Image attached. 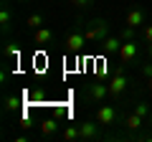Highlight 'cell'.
Here are the masks:
<instances>
[{
    "instance_id": "obj_1",
    "label": "cell",
    "mask_w": 152,
    "mask_h": 142,
    "mask_svg": "<svg viewBox=\"0 0 152 142\" xmlns=\"http://www.w3.org/2000/svg\"><path fill=\"white\" fill-rule=\"evenodd\" d=\"M127 66L122 64V66H117L114 69V74H112V79H109V99H122L127 91H129V86H132V79L127 76Z\"/></svg>"
},
{
    "instance_id": "obj_11",
    "label": "cell",
    "mask_w": 152,
    "mask_h": 142,
    "mask_svg": "<svg viewBox=\"0 0 152 142\" xmlns=\"http://www.w3.org/2000/svg\"><path fill=\"white\" fill-rule=\"evenodd\" d=\"M58 124H61V122L56 119V117H46V119L41 122V137H43V140L58 137Z\"/></svg>"
},
{
    "instance_id": "obj_23",
    "label": "cell",
    "mask_w": 152,
    "mask_h": 142,
    "mask_svg": "<svg viewBox=\"0 0 152 142\" xmlns=\"http://www.w3.org/2000/svg\"><path fill=\"white\" fill-rule=\"evenodd\" d=\"M20 122H23V124H20V127H23V130H31V127H33V122H31V119H28V117H26V114H20Z\"/></svg>"
},
{
    "instance_id": "obj_5",
    "label": "cell",
    "mask_w": 152,
    "mask_h": 142,
    "mask_svg": "<svg viewBox=\"0 0 152 142\" xmlns=\"http://www.w3.org/2000/svg\"><path fill=\"white\" fill-rule=\"evenodd\" d=\"M64 43H66V53H76V56H79V53L84 51V46L89 43V41H86V36H84V31H81V28H76V31H71L69 36H66V41H64Z\"/></svg>"
},
{
    "instance_id": "obj_15",
    "label": "cell",
    "mask_w": 152,
    "mask_h": 142,
    "mask_svg": "<svg viewBox=\"0 0 152 142\" xmlns=\"http://www.w3.org/2000/svg\"><path fill=\"white\" fill-rule=\"evenodd\" d=\"M10 20H13L10 5H8V3H3V8H0V26H3V33L10 31Z\"/></svg>"
},
{
    "instance_id": "obj_8",
    "label": "cell",
    "mask_w": 152,
    "mask_h": 142,
    "mask_svg": "<svg viewBox=\"0 0 152 142\" xmlns=\"http://www.w3.org/2000/svg\"><path fill=\"white\" fill-rule=\"evenodd\" d=\"M147 23V13H145V8H129L127 10V15H124V26H129V28H142Z\"/></svg>"
},
{
    "instance_id": "obj_22",
    "label": "cell",
    "mask_w": 152,
    "mask_h": 142,
    "mask_svg": "<svg viewBox=\"0 0 152 142\" xmlns=\"http://www.w3.org/2000/svg\"><path fill=\"white\" fill-rule=\"evenodd\" d=\"M142 76H145V79H150V76H152V61L142 66Z\"/></svg>"
},
{
    "instance_id": "obj_9",
    "label": "cell",
    "mask_w": 152,
    "mask_h": 142,
    "mask_svg": "<svg viewBox=\"0 0 152 142\" xmlns=\"http://www.w3.org/2000/svg\"><path fill=\"white\" fill-rule=\"evenodd\" d=\"M79 135L81 140H99L102 137V130H99V122L96 119H86L79 124Z\"/></svg>"
},
{
    "instance_id": "obj_4",
    "label": "cell",
    "mask_w": 152,
    "mask_h": 142,
    "mask_svg": "<svg viewBox=\"0 0 152 142\" xmlns=\"http://www.w3.org/2000/svg\"><path fill=\"white\" fill-rule=\"evenodd\" d=\"M86 99L89 102H96V104L107 102L109 99V84H104L102 79H94L91 84H86Z\"/></svg>"
},
{
    "instance_id": "obj_19",
    "label": "cell",
    "mask_w": 152,
    "mask_h": 142,
    "mask_svg": "<svg viewBox=\"0 0 152 142\" xmlns=\"http://www.w3.org/2000/svg\"><path fill=\"white\" fill-rule=\"evenodd\" d=\"M142 41L147 43V51H150V56H152V23H145V26H142Z\"/></svg>"
},
{
    "instance_id": "obj_10",
    "label": "cell",
    "mask_w": 152,
    "mask_h": 142,
    "mask_svg": "<svg viewBox=\"0 0 152 142\" xmlns=\"http://www.w3.org/2000/svg\"><path fill=\"white\" fill-rule=\"evenodd\" d=\"M145 117H140V114H134V112H129V114L124 117V119H122V127H124L127 132H129V135H137V132L142 130V127H145Z\"/></svg>"
},
{
    "instance_id": "obj_16",
    "label": "cell",
    "mask_w": 152,
    "mask_h": 142,
    "mask_svg": "<svg viewBox=\"0 0 152 142\" xmlns=\"http://www.w3.org/2000/svg\"><path fill=\"white\" fill-rule=\"evenodd\" d=\"M3 59H20V46H18V43H5V46H3Z\"/></svg>"
},
{
    "instance_id": "obj_24",
    "label": "cell",
    "mask_w": 152,
    "mask_h": 142,
    "mask_svg": "<svg viewBox=\"0 0 152 142\" xmlns=\"http://www.w3.org/2000/svg\"><path fill=\"white\" fill-rule=\"evenodd\" d=\"M145 81H147V89L152 91V76H150V79H145Z\"/></svg>"
},
{
    "instance_id": "obj_26",
    "label": "cell",
    "mask_w": 152,
    "mask_h": 142,
    "mask_svg": "<svg viewBox=\"0 0 152 142\" xmlns=\"http://www.w3.org/2000/svg\"><path fill=\"white\" fill-rule=\"evenodd\" d=\"M3 3H8V0H3Z\"/></svg>"
},
{
    "instance_id": "obj_13",
    "label": "cell",
    "mask_w": 152,
    "mask_h": 142,
    "mask_svg": "<svg viewBox=\"0 0 152 142\" xmlns=\"http://www.w3.org/2000/svg\"><path fill=\"white\" fill-rule=\"evenodd\" d=\"M20 104H23V97L20 94H8L5 99H3V112L5 114H13V112H20Z\"/></svg>"
},
{
    "instance_id": "obj_7",
    "label": "cell",
    "mask_w": 152,
    "mask_h": 142,
    "mask_svg": "<svg viewBox=\"0 0 152 142\" xmlns=\"http://www.w3.org/2000/svg\"><path fill=\"white\" fill-rule=\"evenodd\" d=\"M122 41H124V38H122L119 33H117V36H112V33H109L107 38H104L102 43H99V46H102V53H104V59H107V56H119Z\"/></svg>"
},
{
    "instance_id": "obj_12",
    "label": "cell",
    "mask_w": 152,
    "mask_h": 142,
    "mask_svg": "<svg viewBox=\"0 0 152 142\" xmlns=\"http://www.w3.org/2000/svg\"><path fill=\"white\" fill-rule=\"evenodd\" d=\"M51 41H53V31H51V28H43V26H41V28L33 31V43H36L38 48H46Z\"/></svg>"
},
{
    "instance_id": "obj_20",
    "label": "cell",
    "mask_w": 152,
    "mask_h": 142,
    "mask_svg": "<svg viewBox=\"0 0 152 142\" xmlns=\"http://www.w3.org/2000/svg\"><path fill=\"white\" fill-rule=\"evenodd\" d=\"M71 3V8H76V10H84V8H89L94 3V0H69Z\"/></svg>"
},
{
    "instance_id": "obj_17",
    "label": "cell",
    "mask_w": 152,
    "mask_h": 142,
    "mask_svg": "<svg viewBox=\"0 0 152 142\" xmlns=\"http://www.w3.org/2000/svg\"><path fill=\"white\" fill-rule=\"evenodd\" d=\"M46 23V18H43V13H31V15L26 18V26L31 28V31H36V28H41Z\"/></svg>"
},
{
    "instance_id": "obj_6",
    "label": "cell",
    "mask_w": 152,
    "mask_h": 142,
    "mask_svg": "<svg viewBox=\"0 0 152 142\" xmlns=\"http://www.w3.org/2000/svg\"><path fill=\"white\" fill-rule=\"evenodd\" d=\"M140 56V43L137 38H129V41H122V48H119V61L124 66H132Z\"/></svg>"
},
{
    "instance_id": "obj_18",
    "label": "cell",
    "mask_w": 152,
    "mask_h": 142,
    "mask_svg": "<svg viewBox=\"0 0 152 142\" xmlns=\"http://www.w3.org/2000/svg\"><path fill=\"white\" fill-rule=\"evenodd\" d=\"M134 114H140V117H145V119H150V114H152V107H150V102H145V99H142V102H137L134 104Z\"/></svg>"
},
{
    "instance_id": "obj_2",
    "label": "cell",
    "mask_w": 152,
    "mask_h": 142,
    "mask_svg": "<svg viewBox=\"0 0 152 142\" xmlns=\"http://www.w3.org/2000/svg\"><path fill=\"white\" fill-rule=\"evenodd\" d=\"M81 31L89 43H102L109 36V23H107V18H94V20L81 23Z\"/></svg>"
},
{
    "instance_id": "obj_3",
    "label": "cell",
    "mask_w": 152,
    "mask_h": 142,
    "mask_svg": "<svg viewBox=\"0 0 152 142\" xmlns=\"http://www.w3.org/2000/svg\"><path fill=\"white\" fill-rule=\"evenodd\" d=\"M96 122L102 127H114L117 122H122V112L117 104H99L96 107Z\"/></svg>"
},
{
    "instance_id": "obj_21",
    "label": "cell",
    "mask_w": 152,
    "mask_h": 142,
    "mask_svg": "<svg viewBox=\"0 0 152 142\" xmlns=\"http://www.w3.org/2000/svg\"><path fill=\"white\" fill-rule=\"evenodd\" d=\"M119 36H122L124 41H129V38H137V28H129V26H124V31H122Z\"/></svg>"
},
{
    "instance_id": "obj_25",
    "label": "cell",
    "mask_w": 152,
    "mask_h": 142,
    "mask_svg": "<svg viewBox=\"0 0 152 142\" xmlns=\"http://www.w3.org/2000/svg\"><path fill=\"white\" fill-rule=\"evenodd\" d=\"M147 124H150V127H152V114H150V119H147Z\"/></svg>"
},
{
    "instance_id": "obj_14",
    "label": "cell",
    "mask_w": 152,
    "mask_h": 142,
    "mask_svg": "<svg viewBox=\"0 0 152 142\" xmlns=\"http://www.w3.org/2000/svg\"><path fill=\"white\" fill-rule=\"evenodd\" d=\"M58 137L64 142H74V140H81V135H79V124H69V127H64V130L58 132Z\"/></svg>"
}]
</instances>
